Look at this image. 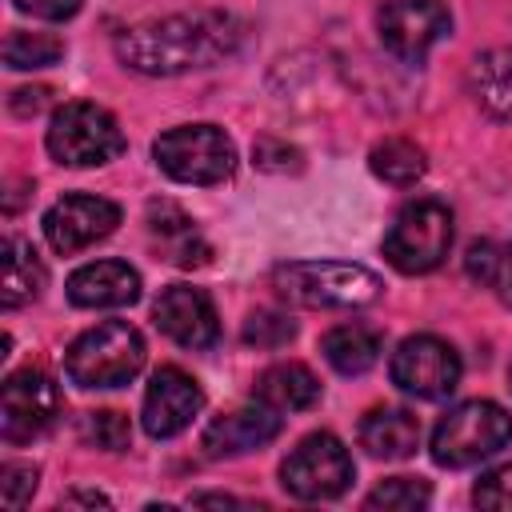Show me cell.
Instances as JSON below:
<instances>
[{"label":"cell","mask_w":512,"mask_h":512,"mask_svg":"<svg viewBox=\"0 0 512 512\" xmlns=\"http://www.w3.org/2000/svg\"><path fill=\"white\" fill-rule=\"evenodd\" d=\"M240 36H244V28L232 12L196 8V12H176V16L132 24V28L116 32L112 48H116V60L132 72L180 76V72L220 64L224 56L236 52Z\"/></svg>","instance_id":"cell-1"},{"label":"cell","mask_w":512,"mask_h":512,"mask_svg":"<svg viewBox=\"0 0 512 512\" xmlns=\"http://www.w3.org/2000/svg\"><path fill=\"white\" fill-rule=\"evenodd\" d=\"M272 288L304 308H368L384 296V280L344 260H292L272 272Z\"/></svg>","instance_id":"cell-2"},{"label":"cell","mask_w":512,"mask_h":512,"mask_svg":"<svg viewBox=\"0 0 512 512\" xmlns=\"http://www.w3.org/2000/svg\"><path fill=\"white\" fill-rule=\"evenodd\" d=\"M144 356V336L128 320H104L68 344L64 372L80 388H120L136 380Z\"/></svg>","instance_id":"cell-3"},{"label":"cell","mask_w":512,"mask_h":512,"mask_svg":"<svg viewBox=\"0 0 512 512\" xmlns=\"http://www.w3.org/2000/svg\"><path fill=\"white\" fill-rule=\"evenodd\" d=\"M512 440V416L492 400H464L432 428V460L440 468H472Z\"/></svg>","instance_id":"cell-4"},{"label":"cell","mask_w":512,"mask_h":512,"mask_svg":"<svg viewBox=\"0 0 512 512\" xmlns=\"http://www.w3.org/2000/svg\"><path fill=\"white\" fill-rule=\"evenodd\" d=\"M452 248V212L440 200H412L384 232V256L396 272L420 276L444 264Z\"/></svg>","instance_id":"cell-5"},{"label":"cell","mask_w":512,"mask_h":512,"mask_svg":"<svg viewBox=\"0 0 512 512\" xmlns=\"http://www.w3.org/2000/svg\"><path fill=\"white\" fill-rule=\"evenodd\" d=\"M44 140H48L52 160H60L68 168H96L124 152V132H120L116 116L88 100H72L64 108H56Z\"/></svg>","instance_id":"cell-6"},{"label":"cell","mask_w":512,"mask_h":512,"mask_svg":"<svg viewBox=\"0 0 512 512\" xmlns=\"http://www.w3.org/2000/svg\"><path fill=\"white\" fill-rule=\"evenodd\" d=\"M156 164L180 184H220L236 168V148L216 124H180L156 136Z\"/></svg>","instance_id":"cell-7"},{"label":"cell","mask_w":512,"mask_h":512,"mask_svg":"<svg viewBox=\"0 0 512 512\" xmlns=\"http://www.w3.org/2000/svg\"><path fill=\"white\" fill-rule=\"evenodd\" d=\"M356 476L348 448L332 432L304 436L280 464V484L296 500H336Z\"/></svg>","instance_id":"cell-8"},{"label":"cell","mask_w":512,"mask_h":512,"mask_svg":"<svg viewBox=\"0 0 512 512\" xmlns=\"http://www.w3.org/2000/svg\"><path fill=\"white\" fill-rule=\"evenodd\" d=\"M388 372H392V384L400 392H408L416 400H444V396L456 392L464 364H460V352L448 340H440L432 332H420V336L400 340V348L392 352Z\"/></svg>","instance_id":"cell-9"},{"label":"cell","mask_w":512,"mask_h":512,"mask_svg":"<svg viewBox=\"0 0 512 512\" xmlns=\"http://www.w3.org/2000/svg\"><path fill=\"white\" fill-rule=\"evenodd\" d=\"M60 412H64V396L52 376H44L40 368L12 372L0 392V436L8 444L36 440L56 424Z\"/></svg>","instance_id":"cell-10"},{"label":"cell","mask_w":512,"mask_h":512,"mask_svg":"<svg viewBox=\"0 0 512 512\" xmlns=\"http://www.w3.org/2000/svg\"><path fill=\"white\" fill-rule=\"evenodd\" d=\"M376 28H380V44L396 60L420 64L428 48L452 32V16L444 0H388L376 16Z\"/></svg>","instance_id":"cell-11"},{"label":"cell","mask_w":512,"mask_h":512,"mask_svg":"<svg viewBox=\"0 0 512 512\" xmlns=\"http://www.w3.org/2000/svg\"><path fill=\"white\" fill-rule=\"evenodd\" d=\"M120 224V208L104 196H88V192H72L64 200H56L44 212V236L60 256L84 252L88 244L112 236Z\"/></svg>","instance_id":"cell-12"},{"label":"cell","mask_w":512,"mask_h":512,"mask_svg":"<svg viewBox=\"0 0 512 512\" xmlns=\"http://www.w3.org/2000/svg\"><path fill=\"white\" fill-rule=\"evenodd\" d=\"M200 408H204V392H200V384H196L184 368L164 364V368L152 372V380H148V388H144L140 424H144L148 436L168 440V436L184 432Z\"/></svg>","instance_id":"cell-13"},{"label":"cell","mask_w":512,"mask_h":512,"mask_svg":"<svg viewBox=\"0 0 512 512\" xmlns=\"http://www.w3.org/2000/svg\"><path fill=\"white\" fill-rule=\"evenodd\" d=\"M152 320L168 340H176L180 348H192V352H204V348H212L220 340L216 308H212L208 292L192 288V284L164 288L160 300L152 304Z\"/></svg>","instance_id":"cell-14"},{"label":"cell","mask_w":512,"mask_h":512,"mask_svg":"<svg viewBox=\"0 0 512 512\" xmlns=\"http://www.w3.org/2000/svg\"><path fill=\"white\" fill-rule=\"evenodd\" d=\"M280 436V416L276 408L268 404H252V408H232L216 420H208L200 444L212 460H224V456H240V452H252V448H264L268 440Z\"/></svg>","instance_id":"cell-15"},{"label":"cell","mask_w":512,"mask_h":512,"mask_svg":"<svg viewBox=\"0 0 512 512\" xmlns=\"http://www.w3.org/2000/svg\"><path fill=\"white\" fill-rule=\"evenodd\" d=\"M68 300L76 308H128L140 300V272L124 260H96L68 276Z\"/></svg>","instance_id":"cell-16"},{"label":"cell","mask_w":512,"mask_h":512,"mask_svg":"<svg viewBox=\"0 0 512 512\" xmlns=\"http://www.w3.org/2000/svg\"><path fill=\"white\" fill-rule=\"evenodd\" d=\"M148 236H152L156 252L176 268H196V264H204L212 256V248L200 236V228L192 224V216H184L168 200H152L148 204Z\"/></svg>","instance_id":"cell-17"},{"label":"cell","mask_w":512,"mask_h":512,"mask_svg":"<svg viewBox=\"0 0 512 512\" xmlns=\"http://www.w3.org/2000/svg\"><path fill=\"white\" fill-rule=\"evenodd\" d=\"M252 396L276 412H304L320 400V380L312 376V368L296 364V360H284V364H272L256 376L252 384Z\"/></svg>","instance_id":"cell-18"},{"label":"cell","mask_w":512,"mask_h":512,"mask_svg":"<svg viewBox=\"0 0 512 512\" xmlns=\"http://www.w3.org/2000/svg\"><path fill=\"white\" fill-rule=\"evenodd\" d=\"M360 444L376 460H404L420 448V420L408 408H372L360 420Z\"/></svg>","instance_id":"cell-19"},{"label":"cell","mask_w":512,"mask_h":512,"mask_svg":"<svg viewBox=\"0 0 512 512\" xmlns=\"http://www.w3.org/2000/svg\"><path fill=\"white\" fill-rule=\"evenodd\" d=\"M468 92L492 120H508L512 116V44L508 48H492V52L472 60Z\"/></svg>","instance_id":"cell-20"},{"label":"cell","mask_w":512,"mask_h":512,"mask_svg":"<svg viewBox=\"0 0 512 512\" xmlns=\"http://www.w3.org/2000/svg\"><path fill=\"white\" fill-rule=\"evenodd\" d=\"M320 348H324V360H328L340 376H360V372H368V368L380 360L384 340H380L376 328L352 320V324H336L332 332H324Z\"/></svg>","instance_id":"cell-21"},{"label":"cell","mask_w":512,"mask_h":512,"mask_svg":"<svg viewBox=\"0 0 512 512\" xmlns=\"http://www.w3.org/2000/svg\"><path fill=\"white\" fill-rule=\"evenodd\" d=\"M44 280H48V272H44L36 248L20 236H4V292H0V304L4 308L32 304L44 292Z\"/></svg>","instance_id":"cell-22"},{"label":"cell","mask_w":512,"mask_h":512,"mask_svg":"<svg viewBox=\"0 0 512 512\" xmlns=\"http://www.w3.org/2000/svg\"><path fill=\"white\" fill-rule=\"evenodd\" d=\"M368 164H372V172H376L384 184H396V188L416 184V180L424 176V168H428V164H424V152H420L412 140H400V136L376 144L372 156H368Z\"/></svg>","instance_id":"cell-23"},{"label":"cell","mask_w":512,"mask_h":512,"mask_svg":"<svg viewBox=\"0 0 512 512\" xmlns=\"http://www.w3.org/2000/svg\"><path fill=\"white\" fill-rule=\"evenodd\" d=\"M64 56V40L52 32H8L4 40V64L16 72H32V68H48Z\"/></svg>","instance_id":"cell-24"},{"label":"cell","mask_w":512,"mask_h":512,"mask_svg":"<svg viewBox=\"0 0 512 512\" xmlns=\"http://www.w3.org/2000/svg\"><path fill=\"white\" fill-rule=\"evenodd\" d=\"M428 500H432L428 480H416V476H392V480H384L380 488H372V492L364 496V508L412 512V508H424Z\"/></svg>","instance_id":"cell-25"},{"label":"cell","mask_w":512,"mask_h":512,"mask_svg":"<svg viewBox=\"0 0 512 512\" xmlns=\"http://www.w3.org/2000/svg\"><path fill=\"white\" fill-rule=\"evenodd\" d=\"M80 436H84L92 448L124 452L128 440H132V428H128V416H124V412H116V408H96V412H84V416H80Z\"/></svg>","instance_id":"cell-26"},{"label":"cell","mask_w":512,"mask_h":512,"mask_svg":"<svg viewBox=\"0 0 512 512\" xmlns=\"http://www.w3.org/2000/svg\"><path fill=\"white\" fill-rule=\"evenodd\" d=\"M244 344H252V348H280V344H288L292 336H296V320L292 316H284V312H252L248 320H244Z\"/></svg>","instance_id":"cell-27"},{"label":"cell","mask_w":512,"mask_h":512,"mask_svg":"<svg viewBox=\"0 0 512 512\" xmlns=\"http://www.w3.org/2000/svg\"><path fill=\"white\" fill-rule=\"evenodd\" d=\"M472 500H476L480 508L508 512V508H512V460L500 464V468H492V472H484V476L476 480V488H472Z\"/></svg>","instance_id":"cell-28"},{"label":"cell","mask_w":512,"mask_h":512,"mask_svg":"<svg viewBox=\"0 0 512 512\" xmlns=\"http://www.w3.org/2000/svg\"><path fill=\"white\" fill-rule=\"evenodd\" d=\"M32 492H36V468L8 460V464L0 468V504H4V508H20Z\"/></svg>","instance_id":"cell-29"},{"label":"cell","mask_w":512,"mask_h":512,"mask_svg":"<svg viewBox=\"0 0 512 512\" xmlns=\"http://www.w3.org/2000/svg\"><path fill=\"white\" fill-rule=\"evenodd\" d=\"M500 260H504V252H500L496 244L476 240V244L468 248V256H464V268H468V276H472V280H480V284H496Z\"/></svg>","instance_id":"cell-30"},{"label":"cell","mask_w":512,"mask_h":512,"mask_svg":"<svg viewBox=\"0 0 512 512\" xmlns=\"http://www.w3.org/2000/svg\"><path fill=\"white\" fill-rule=\"evenodd\" d=\"M252 156H256V168H264V172H296L300 168V152L280 140H256Z\"/></svg>","instance_id":"cell-31"},{"label":"cell","mask_w":512,"mask_h":512,"mask_svg":"<svg viewBox=\"0 0 512 512\" xmlns=\"http://www.w3.org/2000/svg\"><path fill=\"white\" fill-rule=\"evenodd\" d=\"M80 4H84V0H16L20 12L40 16V20H68V16H76Z\"/></svg>","instance_id":"cell-32"},{"label":"cell","mask_w":512,"mask_h":512,"mask_svg":"<svg viewBox=\"0 0 512 512\" xmlns=\"http://www.w3.org/2000/svg\"><path fill=\"white\" fill-rule=\"evenodd\" d=\"M48 96H52V88H20V92H12L8 108H12L16 116H36V112L48 104Z\"/></svg>","instance_id":"cell-33"},{"label":"cell","mask_w":512,"mask_h":512,"mask_svg":"<svg viewBox=\"0 0 512 512\" xmlns=\"http://www.w3.org/2000/svg\"><path fill=\"white\" fill-rule=\"evenodd\" d=\"M496 292L512 308V244L504 248V260H500V272H496Z\"/></svg>","instance_id":"cell-34"},{"label":"cell","mask_w":512,"mask_h":512,"mask_svg":"<svg viewBox=\"0 0 512 512\" xmlns=\"http://www.w3.org/2000/svg\"><path fill=\"white\" fill-rule=\"evenodd\" d=\"M508 384H512V368H508Z\"/></svg>","instance_id":"cell-35"}]
</instances>
